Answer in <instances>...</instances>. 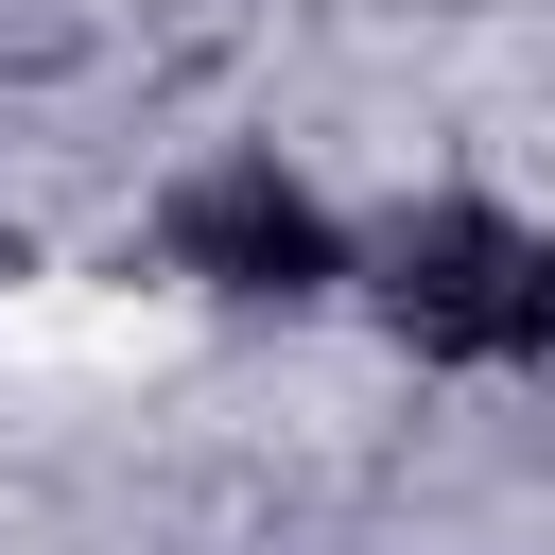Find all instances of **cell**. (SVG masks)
Instances as JSON below:
<instances>
[{
  "label": "cell",
  "mask_w": 555,
  "mask_h": 555,
  "mask_svg": "<svg viewBox=\"0 0 555 555\" xmlns=\"http://www.w3.org/2000/svg\"><path fill=\"white\" fill-rule=\"evenodd\" d=\"M382 295H399V330L451 347V364H520V347H555V243L503 225V208H416L399 260H382Z\"/></svg>",
  "instance_id": "obj_1"
},
{
  "label": "cell",
  "mask_w": 555,
  "mask_h": 555,
  "mask_svg": "<svg viewBox=\"0 0 555 555\" xmlns=\"http://www.w3.org/2000/svg\"><path fill=\"white\" fill-rule=\"evenodd\" d=\"M173 260L225 278V295H312V278H330V225H312V191H278V173H208V191L173 208Z\"/></svg>",
  "instance_id": "obj_2"
}]
</instances>
